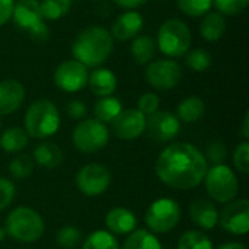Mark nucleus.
Listing matches in <instances>:
<instances>
[{"mask_svg":"<svg viewBox=\"0 0 249 249\" xmlns=\"http://www.w3.org/2000/svg\"><path fill=\"white\" fill-rule=\"evenodd\" d=\"M179 10L191 18L204 16L210 12L213 0H177Z\"/></svg>","mask_w":249,"mask_h":249,"instance_id":"nucleus-32","label":"nucleus"},{"mask_svg":"<svg viewBox=\"0 0 249 249\" xmlns=\"http://www.w3.org/2000/svg\"><path fill=\"white\" fill-rule=\"evenodd\" d=\"M15 0H0V26L6 25L12 19Z\"/></svg>","mask_w":249,"mask_h":249,"instance_id":"nucleus-41","label":"nucleus"},{"mask_svg":"<svg viewBox=\"0 0 249 249\" xmlns=\"http://www.w3.org/2000/svg\"><path fill=\"white\" fill-rule=\"evenodd\" d=\"M206 156L190 143L168 146L156 160V175L174 190H191L198 187L207 174Z\"/></svg>","mask_w":249,"mask_h":249,"instance_id":"nucleus-1","label":"nucleus"},{"mask_svg":"<svg viewBox=\"0 0 249 249\" xmlns=\"http://www.w3.org/2000/svg\"><path fill=\"white\" fill-rule=\"evenodd\" d=\"M144 77L152 88L158 90H169L179 85L182 79V67L174 58H160L147 64Z\"/></svg>","mask_w":249,"mask_h":249,"instance_id":"nucleus-10","label":"nucleus"},{"mask_svg":"<svg viewBox=\"0 0 249 249\" xmlns=\"http://www.w3.org/2000/svg\"><path fill=\"white\" fill-rule=\"evenodd\" d=\"M207 194L217 203H229L238 196L239 184L235 172L228 165H214L204 177Z\"/></svg>","mask_w":249,"mask_h":249,"instance_id":"nucleus-7","label":"nucleus"},{"mask_svg":"<svg viewBox=\"0 0 249 249\" xmlns=\"http://www.w3.org/2000/svg\"><path fill=\"white\" fill-rule=\"evenodd\" d=\"M123 249H163L160 241L149 231H133L124 241Z\"/></svg>","mask_w":249,"mask_h":249,"instance_id":"nucleus-26","label":"nucleus"},{"mask_svg":"<svg viewBox=\"0 0 249 249\" xmlns=\"http://www.w3.org/2000/svg\"><path fill=\"white\" fill-rule=\"evenodd\" d=\"M222 228L233 235H247L249 231V201L232 200L219 214Z\"/></svg>","mask_w":249,"mask_h":249,"instance_id":"nucleus-13","label":"nucleus"},{"mask_svg":"<svg viewBox=\"0 0 249 249\" xmlns=\"http://www.w3.org/2000/svg\"><path fill=\"white\" fill-rule=\"evenodd\" d=\"M191 41L193 36L188 25L178 18H171L160 25L156 47L163 55L175 60L178 57H184L190 51Z\"/></svg>","mask_w":249,"mask_h":249,"instance_id":"nucleus-4","label":"nucleus"},{"mask_svg":"<svg viewBox=\"0 0 249 249\" xmlns=\"http://www.w3.org/2000/svg\"><path fill=\"white\" fill-rule=\"evenodd\" d=\"M66 112L71 120H82L86 114H88V107L79 101V99H73L67 104L66 107Z\"/></svg>","mask_w":249,"mask_h":249,"instance_id":"nucleus-40","label":"nucleus"},{"mask_svg":"<svg viewBox=\"0 0 249 249\" xmlns=\"http://www.w3.org/2000/svg\"><path fill=\"white\" fill-rule=\"evenodd\" d=\"M107 228L117 235H128L137 226L136 214L125 207H115L108 212L105 217Z\"/></svg>","mask_w":249,"mask_h":249,"instance_id":"nucleus-19","label":"nucleus"},{"mask_svg":"<svg viewBox=\"0 0 249 249\" xmlns=\"http://www.w3.org/2000/svg\"><path fill=\"white\" fill-rule=\"evenodd\" d=\"M117 6L123 7V9H128V10H133V9H137L140 7L142 4L146 3V0H112Z\"/></svg>","mask_w":249,"mask_h":249,"instance_id":"nucleus-42","label":"nucleus"},{"mask_svg":"<svg viewBox=\"0 0 249 249\" xmlns=\"http://www.w3.org/2000/svg\"><path fill=\"white\" fill-rule=\"evenodd\" d=\"M15 198V185L6 178H0V210L10 206Z\"/></svg>","mask_w":249,"mask_h":249,"instance_id":"nucleus-39","label":"nucleus"},{"mask_svg":"<svg viewBox=\"0 0 249 249\" xmlns=\"http://www.w3.org/2000/svg\"><path fill=\"white\" fill-rule=\"evenodd\" d=\"M42 217L29 207H16L6 219V233L23 244L38 241L44 233Z\"/></svg>","mask_w":249,"mask_h":249,"instance_id":"nucleus-5","label":"nucleus"},{"mask_svg":"<svg viewBox=\"0 0 249 249\" xmlns=\"http://www.w3.org/2000/svg\"><path fill=\"white\" fill-rule=\"evenodd\" d=\"M219 249H247V247L241 242H228V244H223Z\"/></svg>","mask_w":249,"mask_h":249,"instance_id":"nucleus-44","label":"nucleus"},{"mask_svg":"<svg viewBox=\"0 0 249 249\" xmlns=\"http://www.w3.org/2000/svg\"><path fill=\"white\" fill-rule=\"evenodd\" d=\"M213 4L223 16H235L248 7L249 0H213Z\"/></svg>","mask_w":249,"mask_h":249,"instance_id":"nucleus-35","label":"nucleus"},{"mask_svg":"<svg viewBox=\"0 0 249 249\" xmlns=\"http://www.w3.org/2000/svg\"><path fill=\"white\" fill-rule=\"evenodd\" d=\"M82 241V232L71 225L63 226L57 232V244L64 249H73Z\"/></svg>","mask_w":249,"mask_h":249,"instance_id":"nucleus-34","label":"nucleus"},{"mask_svg":"<svg viewBox=\"0 0 249 249\" xmlns=\"http://www.w3.org/2000/svg\"><path fill=\"white\" fill-rule=\"evenodd\" d=\"M114 50V38L104 26H88L82 29L71 44L74 60L86 67H98L108 60Z\"/></svg>","mask_w":249,"mask_h":249,"instance_id":"nucleus-2","label":"nucleus"},{"mask_svg":"<svg viewBox=\"0 0 249 249\" xmlns=\"http://www.w3.org/2000/svg\"><path fill=\"white\" fill-rule=\"evenodd\" d=\"M146 128L149 136L156 142H169L178 136L181 123L178 117L168 111H156L146 120Z\"/></svg>","mask_w":249,"mask_h":249,"instance_id":"nucleus-14","label":"nucleus"},{"mask_svg":"<svg viewBox=\"0 0 249 249\" xmlns=\"http://www.w3.org/2000/svg\"><path fill=\"white\" fill-rule=\"evenodd\" d=\"M12 19L16 26L28 31L36 42L48 39V26L44 22L38 0H18L13 6Z\"/></svg>","mask_w":249,"mask_h":249,"instance_id":"nucleus-6","label":"nucleus"},{"mask_svg":"<svg viewBox=\"0 0 249 249\" xmlns=\"http://www.w3.org/2000/svg\"><path fill=\"white\" fill-rule=\"evenodd\" d=\"M206 112V104L198 96H188L179 102L177 108L178 120L184 123H196L198 121Z\"/></svg>","mask_w":249,"mask_h":249,"instance_id":"nucleus-24","label":"nucleus"},{"mask_svg":"<svg viewBox=\"0 0 249 249\" xmlns=\"http://www.w3.org/2000/svg\"><path fill=\"white\" fill-rule=\"evenodd\" d=\"M185 64L194 70V71H206L207 69H210L212 63H213V57L212 54L204 50V48H194L191 51H188L185 55Z\"/></svg>","mask_w":249,"mask_h":249,"instance_id":"nucleus-31","label":"nucleus"},{"mask_svg":"<svg viewBox=\"0 0 249 249\" xmlns=\"http://www.w3.org/2000/svg\"><path fill=\"white\" fill-rule=\"evenodd\" d=\"M82 249H120V244L111 232L95 231L86 238Z\"/></svg>","mask_w":249,"mask_h":249,"instance_id":"nucleus-28","label":"nucleus"},{"mask_svg":"<svg viewBox=\"0 0 249 249\" xmlns=\"http://www.w3.org/2000/svg\"><path fill=\"white\" fill-rule=\"evenodd\" d=\"M73 144L85 153H95L104 149L109 140V131L107 125L96 118H88L80 121L73 130Z\"/></svg>","mask_w":249,"mask_h":249,"instance_id":"nucleus-8","label":"nucleus"},{"mask_svg":"<svg viewBox=\"0 0 249 249\" xmlns=\"http://www.w3.org/2000/svg\"><path fill=\"white\" fill-rule=\"evenodd\" d=\"M88 67L74 58L60 63L54 70V83L67 93L82 90L88 85Z\"/></svg>","mask_w":249,"mask_h":249,"instance_id":"nucleus-11","label":"nucleus"},{"mask_svg":"<svg viewBox=\"0 0 249 249\" xmlns=\"http://www.w3.org/2000/svg\"><path fill=\"white\" fill-rule=\"evenodd\" d=\"M0 125H1V123H0Z\"/></svg>","mask_w":249,"mask_h":249,"instance_id":"nucleus-46","label":"nucleus"},{"mask_svg":"<svg viewBox=\"0 0 249 249\" xmlns=\"http://www.w3.org/2000/svg\"><path fill=\"white\" fill-rule=\"evenodd\" d=\"M9 171L12 174L13 178L16 179H25L26 177H29L34 171V162H32V158L29 155H19V156H15L9 165Z\"/></svg>","mask_w":249,"mask_h":249,"instance_id":"nucleus-33","label":"nucleus"},{"mask_svg":"<svg viewBox=\"0 0 249 249\" xmlns=\"http://www.w3.org/2000/svg\"><path fill=\"white\" fill-rule=\"evenodd\" d=\"M39 7L44 19L57 20L69 13L71 7V0H41Z\"/></svg>","mask_w":249,"mask_h":249,"instance_id":"nucleus-29","label":"nucleus"},{"mask_svg":"<svg viewBox=\"0 0 249 249\" xmlns=\"http://www.w3.org/2000/svg\"><path fill=\"white\" fill-rule=\"evenodd\" d=\"M25 131L32 139H47L60 128V112L50 99L32 102L25 114Z\"/></svg>","mask_w":249,"mask_h":249,"instance_id":"nucleus-3","label":"nucleus"},{"mask_svg":"<svg viewBox=\"0 0 249 249\" xmlns=\"http://www.w3.org/2000/svg\"><path fill=\"white\" fill-rule=\"evenodd\" d=\"M242 137L245 140L249 139V114L247 112L245 117H244V121H242Z\"/></svg>","mask_w":249,"mask_h":249,"instance_id":"nucleus-43","label":"nucleus"},{"mask_svg":"<svg viewBox=\"0 0 249 249\" xmlns=\"http://www.w3.org/2000/svg\"><path fill=\"white\" fill-rule=\"evenodd\" d=\"M233 163L235 168L242 172V174H248L249 172V143L247 140L241 142L233 153Z\"/></svg>","mask_w":249,"mask_h":249,"instance_id":"nucleus-36","label":"nucleus"},{"mask_svg":"<svg viewBox=\"0 0 249 249\" xmlns=\"http://www.w3.org/2000/svg\"><path fill=\"white\" fill-rule=\"evenodd\" d=\"M226 155H228V149L225 146L223 142L220 140H212L209 144H207V149H206V159H209L210 162H213L214 165H222L223 160L226 159Z\"/></svg>","mask_w":249,"mask_h":249,"instance_id":"nucleus-38","label":"nucleus"},{"mask_svg":"<svg viewBox=\"0 0 249 249\" xmlns=\"http://www.w3.org/2000/svg\"><path fill=\"white\" fill-rule=\"evenodd\" d=\"M146 130V117L139 109H123L112 121V131L118 139L134 140Z\"/></svg>","mask_w":249,"mask_h":249,"instance_id":"nucleus-15","label":"nucleus"},{"mask_svg":"<svg viewBox=\"0 0 249 249\" xmlns=\"http://www.w3.org/2000/svg\"><path fill=\"white\" fill-rule=\"evenodd\" d=\"M34 159L45 169H55L63 162V152L55 143L44 142L35 147Z\"/></svg>","mask_w":249,"mask_h":249,"instance_id":"nucleus-22","label":"nucleus"},{"mask_svg":"<svg viewBox=\"0 0 249 249\" xmlns=\"http://www.w3.org/2000/svg\"><path fill=\"white\" fill-rule=\"evenodd\" d=\"M226 32V19L219 12H209L200 23V35L209 42L219 41Z\"/></svg>","mask_w":249,"mask_h":249,"instance_id":"nucleus-21","label":"nucleus"},{"mask_svg":"<svg viewBox=\"0 0 249 249\" xmlns=\"http://www.w3.org/2000/svg\"><path fill=\"white\" fill-rule=\"evenodd\" d=\"M4 236H6V229L0 226V242L4 241Z\"/></svg>","mask_w":249,"mask_h":249,"instance_id":"nucleus-45","label":"nucleus"},{"mask_svg":"<svg viewBox=\"0 0 249 249\" xmlns=\"http://www.w3.org/2000/svg\"><path fill=\"white\" fill-rule=\"evenodd\" d=\"M109 184H111V174L101 163L85 165L76 177V185L79 191L89 197H96L104 194L108 190Z\"/></svg>","mask_w":249,"mask_h":249,"instance_id":"nucleus-12","label":"nucleus"},{"mask_svg":"<svg viewBox=\"0 0 249 249\" xmlns=\"http://www.w3.org/2000/svg\"><path fill=\"white\" fill-rule=\"evenodd\" d=\"M123 111V104L120 99L114 96H104L101 98L93 108V114L98 121L101 123H112L114 118Z\"/></svg>","mask_w":249,"mask_h":249,"instance_id":"nucleus-25","label":"nucleus"},{"mask_svg":"<svg viewBox=\"0 0 249 249\" xmlns=\"http://www.w3.org/2000/svg\"><path fill=\"white\" fill-rule=\"evenodd\" d=\"M88 85L96 96H111L117 89V76L109 69H95L88 79Z\"/></svg>","mask_w":249,"mask_h":249,"instance_id":"nucleus-20","label":"nucleus"},{"mask_svg":"<svg viewBox=\"0 0 249 249\" xmlns=\"http://www.w3.org/2000/svg\"><path fill=\"white\" fill-rule=\"evenodd\" d=\"M28 144V134L20 127H10L0 136V147L9 153L22 150Z\"/></svg>","mask_w":249,"mask_h":249,"instance_id":"nucleus-27","label":"nucleus"},{"mask_svg":"<svg viewBox=\"0 0 249 249\" xmlns=\"http://www.w3.org/2000/svg\"><path fill=\"white\" fill-rule=\"evenodd\" d=\"M178 249H213V244L206 233L187 231L178 241Z\"/></svg>","mask_w":249,"mask_h":249,"instance_id":"nucleus-30","label":"nucleus"},{"mask_svg":"<svg viewBox=\"0 0 249 249\" xmlns=\"http://www.w3.org/2000/svg\"><path fill=\"white\" fill-rule=\"evenodd\" d=\"M159 104H160V99L156 93L153 92H147V93H143L140 98H139V102H137V109L146 117V115H152L155 114L158 109H159Z\"/></svg>","mask_w":249,"mask_h":249,"instance_id":"nucleus-37","label":"nucleus"},{"mask_svg":"<svg viewBox=\"0 0 249 249\" xmlns=\"http://www.w3.org/2000/svg\"><path fill=\"white\" fill-rule=\"evenodd\" d=\"M144 19L142 13L136 10H127L117 16V19L112 23L111 35L112 38L118 41H128L134 39L143 29Z\"/></svg>","mask_w":249,"mask_h":249,"instance_id":"nucleus-16","label":"nucleus"},{"mask_svg":"<svg viewBox=\"0 0 249 249\" xmlns=\"http://www.w3.org/2000/svg\"><path fill=\"white\" fill-rule=\"evenodd\" d=\"M181 220V207L172 198L155 200L146 212V225L156 233H166L177 228Z\"/></svg>","mask_w":249,"mask_h":249,"instance_id":"nucleus-9","label":"nucleus"},{"mask_svg":"<svg viewBox=\"0 0 249 249\" xmlns=\"http://www.w3.org/2000/svg\"><path fill=\"white\" fill-rule=\"evenodd\" d=\"M188 213L190 219L204 231L213 229L219 222V212L210 200L198 198L193 201L188 209Z\"/></svg>","mask_w":249,"mask_h":249,"instance_id":"nucleus-18","label":"nucleus"},{"mask_svg":"<svg viewBox=\"0 0 249 249\" xmlns=\"http://www.w3.org/2000/svg\"><path fill=\"white\" fill-rule=\"evenodd\" d=\"M25 99V88L15 79L0 82V115H9L20 108Z\"/></svg>","mask_w":249,"mask_h":249,"instance_id":"nucleus-17","label":"nucleus"},{"mask_svg":"<svg viewBox=\"0 0 249 249\" xmlns=\"http://www.w3.org/2000/svg\"><path fill=\"white\" fill-rule=\"evenodd\" d=\"M134 61L140 66H146L153 61L156 54V41L150 35H137L130 47Z\"/></svg>","mask_w":249,"mask_h":249,"instance_id":"nucleus-23","label":"nucleus"}]
</instances>
